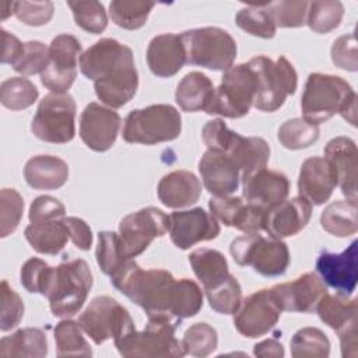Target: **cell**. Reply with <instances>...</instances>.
<instances>
[{"mask_svg":"<svg viewBox=\"0 0 358 358\" xmlns=\"http://www.w3.org/2000/svg\"><path fill=\"white\" fill-rule=\"evenodd\" d=\"M112 285L138 305L148 319H166L180 323L199 313L203 306V292L190 278L176 280L168 270H143L134 260L110 277Z\"/></svg>","mask_w":358,"mask_h":358,"instance_id":"cell-1","label":"cell"},{"mask_svg":"<svg viewBox=\"0 0 358 358\" xmlns=\"http://www.w3.org/2000/svg\"><path fill=\"white\" fill-rule=\"evenodd\" d=\"M81 73L94 81L98 99L112 109L122 108L138 88V74L129 46L103 38L90 46L80 57Z\"/></svg>","mask_w":358,"mask_h":358,"instance_id":"cell-2","label":"cell"},{"mask_svg":"<svg viewBox=\"0 0 358 358\" xmlns=\"http://www.w3.org/2000/svg\"><path fill=\"white\" fill-rule=\"evenodd\" d=\"M303 119L316 124L340 113L352 126L357 124V94L338 76L312 73L308 76L301 98Z\"/></svg>","mask_w":358,"mask_h":358,"instance_id":"cell-3","label":"cell"},{"mask_svg":"<svg viewBox=\"0 0 358 358\" xmlns=\"http://www.w3.org/2000/svg\"><path fill=\"white\" fill-rule=\"evenodd\" d=\"M201 137L208 150L225 152L239 168L241 179L266 168L270 158V147L262 137H243L228 129L222 119L206 123Z\"/></svg>","mask_w":358,"mask_h":358,"instance_id":"cell-4","label":"cell"},{"mask_svg":"<svg viewBox=\"0 0 358 358\" xmlns=\"http://www.w3.org/2000/svg\"><path fill=\"white\" fill-rule=\"evenodd\" d=\"M256 78V96L253 106L263 112L280 109L287 96L292 95L298 85V74L292 63L280 56L275 62L260 55L248 62Z\"/></svg>","mask_w":358,"mask_h":358,"instance_id":"cell-5","label":"cell"},{"mask_svg":"<svg viewBox=\"0 0 358 358\" xmlns=\"http://www.w3.org/2000/svg\"><path fill=\"white\" fill-rule=\"evenodd\" d=\"M92 273L83 259H73L55 267L46 298L57 317H71L80 312L92 288Z\"/></svg>","mask_w":358,"mask_h":358,"instance_id":"cell-6","label":"cell"},{"mask_svg":"<svg viewBox=\"0 0 358 358\" xmlns=\"http://www.w3.org/2000/svg\"><path fill=\"white\" fill-rule=\"evenodd\" d=\"M180 130L179 110L168 103H157L131 110L124 119L122 137L131 144L151 145L178 138Z\"/></svg>","mask_w":358,"mask_h":358,"instance_id":"cell-7","label":"cell"},{"mask_svg":"<svg viewBox=\"0 0 358 358\" xmlns=\"http://www.w3.org/2000/svg\"><path fill=\"white\" fill-rule=\"evenodd\" d=\"M186 63L210 70H228L236 57V42L218 27L194 28L180 34Z\"/></svg>","mask_w":358,"mask_h":358,"instance_id":"cell-8","label":"cell"},{"mask_svg":"<svg viewBox=\"0 0 358 358\" xmlns=\"http://www.w3.org/2000/svg\"><path fill=\"white\" fill-rule=\"evenodd\" d=\"M180 323L166 319H148L145 329L130 331L120 341L115 343L120 355L145 358H180L186 355L182 341L175 336Z\"/></svg>","mask_w":358,"mask_h":358,"instance_id":"cell-9","label":"cell"},{"mask_svg":"<svg viewBox=\"0 0 358 358\" xmlns=\"http://www.w3.org/2000/svg\"><path fill=\"white\" fill-rule=\"evenodd\" d=\"M229 252L239 266H252L256 273L264 277L281 275L289 264L287 243L271 236L264 238L259 232L235 238Z\"/></svg>","mask_w":358,"mask_h":358,"instance_id":"cell-10","label":"cell"},{"mask_svg":"<svg viewBox=\"0 0 358 358\" xmlns=\"http://www.w3.org/2000/svg\"><path fill=\"white\" fill-rule=\"evenodd\" d=\"M256 96V78L248 63L224 71L206 113L238 119L248 115Z\"/></svg>","mask_w":358,"mask_h":358,"instance_id":"cell-11","label":"cell"},{"mask_svg":"<svg viewBox=\"0 0 358 358\" xmlns=\"http://www.w3.org/2000/svg\"><path fill=\"white\" fill-rule=\"evenodd\" d=\"M78 324L98 345L108 338L117 343L136 329L127 309L108 295L94 298L80 315Z\"/></svg>","mask_w":358,"mask_h":358,"instance_id":"cell-12","label":"cell"},{"mask_svg":"<svg viewBox=\"0 0 358 358\" xmlns=\"http://www.w3.org/2000/svg\"><path fill=\"white\" fill-rule=\"evenodd\" d=\"M35 137L46 143L64 144L76 134V102L70 94H48L38 105L31 123Z\"/></svg>","mask_w":358,"mask_h":358,"instance_id":"cell-13","label":"cell"},{"mask_svg":"<svg viewBox=\"0 0 358 358\" xmlns=\"http://www.w3.org/2000/svg\"><path fill=\"white\" fill-rule=\"evenodd\" d=\"M169 229V217L157 207H145L122 218L119 236L129 259L141 255L155 238Z\"/></svg>","mask_w":358,"mask_h":358,"instance_id":"cell-14","label":"cell"},{"mask_svg":"<svg viewBox=\"0 0 358 358\" xmlns=\"http://www.w3.org/2000/svg\"><path fill=\"white\" fill-rule=\"evenodd\" d=\"M81 43L70 34L55 36L49 46L50 62L41 74V83L53 94H67L77 77Z\"/></svg>","mask_w":358,"mask_h":358,"instance_id":"cell-15","label":"cell"},{"mask_svg":"<svg viewBox=\"0 0 358 358\" xmlns=\"http://www.w3.org/2000/svg\"><path fill=\"white\" fill-rule=\"evenodd\" d=\"M281 312L270 289H260L241 302L234 313V326L239 334L256 338L264 336L277 324Z\"/></svg>","mask_w":358,"mask_h":358,"instance_id":"cell-16","label":"cell"},{"mask_svg":"<svg viewBox=\"0 0 358 358\" xmlns=\"http://www.w3.org/2000/svg\"><path fill=\"white\" fill-rule=\"evenodd\" d=\"M168 217L171 241L182 250H186L199 242L215 239L221 231L218 220L201 207L173 211Z\"/></svg>","mask_w":358,"mask_h":358,"instance_id":"cell-17","label":"cell"},{"mask_svg":"<svg viewBox=\"0 0 358 358\" xmlns=\"http://www.w3.org/2000/svg\"><path fill=\"white\" fill-rule=\"evenodd\" d=\"M122 119L112 108L90 102L80 116V137L83 143L96 151H108L116 141Z\"/></svg>","mask_w":358,"mask_h":358,"instance_id":"cell-18","label":"cell"},{"mask_svg":"<svg viewBox=\"0 0 358 358\" xmlns=\"http://www.w3.org/2000/svg\"><path fill=\"white\" fill-rule=\"evenodd\" d=\"M270 292L281 310L309 313L316 309L327 287L316 273L309 271L294 281L274 285Z\"/></svg>","mask_w":358,"mask_h":358,"instance_id":"cell-19","label":"cell"},{"mask_svg":"<svg viewBox=\"0 0 358 358\" xmlns=\"http://www.w3.org/2000/svg\"><path fill=\"white\" fill-rule=\"evenodd\" d=\"M357 256L358 241H352L341 253L322 250L316 260V270L324 284L334 288L338 294L350 296L357 287Z\"/></svg>","mask_w":358,"mask_h":358,"instance_id":"cell-20","label":"cell"},{"mask_svg":"<svg viewBox=\"0 0 358 358\" xmlns=\"http://www.w3.org/2000/svg\"><path fill=\"white\" fill-rule=\"evenodd\" d=\"M210 213L227 227H234L245 234H255L264 229L266 210L248 203L242 197H211Z\"/></svg>","mask_w":358,"mask_h":358,"instance_id":"cell-21","label":"cell"},{"mask_svg":"<svg viewBox=\"0 0 358 358\" xmlns=\"http://www.w3.org/2000/svg\"><path fill=\"white\" fill-rule=\"evenodd\" d=\"M242 196L248 203L259 206L268 211L284 201L289 193L288 178L278 171L267 168L259 169L242 179Z\"/></svg>","mask_w":358,"mask_h":358,"instance_id":"cell-22","label":"cell"},{"mask_svg":"<svg viewBox=\"0 0 358 358\" xmlns=\"http://www.w3.org/2000/svg\"><path fill=\"white\" fill-rule=\"evenodd\" d=\"M199 171L204 187L217 197L229 196L239 187L241 171L225 152L207 150L199 162Z\"/></svg>","mask_w":358,"mask_h":358,"instance_id":"cell-23","label":"cell"},{"mask_svg":"<svg viewBox=\"0 0 358 358\" xmlns=\"http://www.w3.org/2000/svg\"><path fill=\"white\" fill-rule=\"evenodd\" d=\"M312 215V204L302 196L284 200L266 213L264 231L268 236L281 239L302 231Z\"/></svg>","mask_w":358,"mask_h":358,"instance_id":"cell-24","label":"cell"},{"mask_svg":"<svg viewBox=\"0 0 358 358\" xmlns=\"http://www.w3.org/2000/svg\"><path fill=\"white\" fill-rule=\"evenodd\" d=\"M337 186L334 168L324 157L306 158L299 171L298 192L310 204L320 206L326 203Z\"/></svg>","mask_w":358,"mask_h":358,"instance_id":"cell-25","label":"cell"},{"mask_svg":"<svg viewBox=\"0 0 358 358\" xmlns=\"http://www.w3.org/2000/svg\"><path fill=\"white\" fill-rule=\"evenodd\" d=\"M357 145L348 137H334L324 147V158L334 168L337 185L347 200L357 201Z\"/></svg>","mask_w":358,"mask_h":358,"instance_id":"cell-26","label":"cell"},{"mask_svg":"<svg viewBox=\"0 0 358 358\" xmlns=\"http://www.w3.org/2000/svg\"><path fill=\"white\" fill-rule=\"evenodd\" d=\"M186 63V53L176 34H161L154 36L147 49V64L158 77L175 76Z\"/></svg>","mask_w":358,"mask_h":358,"instance_id":"cell-27","label":"cell"},{"mask_svg":"<svg viewBox=\"0 0 358 358\" xmlns=\"http://www.w3.org/2000/svg\"><path fill=\"white\" fill-rule=\"evenodd\" d=\"M158 199L169 208H182L194 204L201 194V183L193 172L173 171L162 176L158 183Z\"/></svg>","mask_w":358,"mask_h":358,"instance_id":"cell-28","label":"cell"},{"mask_svg":"<svg viewBox=\"0 0 358 358\" xmlns=\"http://www.w3.org/2000/svg\"><path fill=\"white\" fill-rule=\"evenodd\" d=\"M24 178L36 190L59 189L69 179V165L55 155H35L27 161Z\"/></svg>","mask_w":358,"mask_h":358,"instance_id":"cell-29","label":"cell"},{"mask_svg":"<svg viewBox=\"0 0 358 358\" xmlns=\"http://www.w3.org/2000/svg\"><path fill=\"white\" fill-rule=\"evenodd\" d=\"M213 81L200 71L186 74L178 84L175 98L185 112H207L214 96Z\"/></svg>","mask_w":358,"mask_h":358,"instance_id":"cell-30","label":"cell"},{"mask_svg":"<svg viewBox=\"0 0 358 358\" xmlns=\"http://www.w3.org/2000/svg\"><path fill=\"white\" fill-rule=\"evenodd\" d=\"M322 322L337 331V334L357 327V301L341 294L326 292L315 309Z\"/></svg>","mask_w":358,"mask_h":358,"instance_id":"cell-31","label":"cell"},{"mask_svg":"<svg viewBox=\"0 0 358 358\" xmlns=\"http://www.w3.org/2000/svg\"><path fill=\"white\" fill-rule=\"evenodd\" d=\"M189 263L204 291L220 285L229 275L225 256L215 249H196L189 255Z\"/></svg>","mask_w":358,"mask_h":358,"instance_id":"cell-32","label":"cell"},{"mask_svg":"<svg viewBox=\"0 0 358 358\" xmlns=\"http://www.w3.org/2000/svg\"><path fill=\"white\" fill-rule=\"evenodd\" d=\"M48 354L46 334L38 327L20 329L0 340L1 357L43 358Z\"/></svg>","mask_w":358,"mask_h":358,"instance_id":"cell-33","label":"cell"},{"mask_svg":"<svg viewBox=\"0 0 358 358\" xmlns=\"http://www.w3.org/2000/svg\"><path fill=\"white\" fill-rule=\"evenodd\" d=\"M24 235L32 249L42 255L60 253L69 241L64 218L46 222H31L25 228Z\"/></svg>","mask_w":358,"mask_h":358,"instance_id":"cell-34","label":"cell"},{"mask_svg":"<svg viewBox=\"0 0 358 358\" xmlns=\"http://www.w3.org/2000/svg\"><path fill=\"white\" fill-rule=\"evenodd\" d=\"M322 228L338 238L354 235L358 229L357 201L336 200L330 203L320 215Z\"/></svg>","mask_w":358,"mask_h":358,"instance_id":"cell-35","label":"cell"},{"mask_svg":"<svg viewBox=\"0 0 358 358\" xmlns=\"http://www.w3.org/2000/svg\"><path fill=\"white\" fill-rule=\"evenodd\" d=\"M78 322L64 317L55 327L57 357H91L92 350L83 336Z\"/></svg>","mask_w":358,"mask_h":358,"instance_id":"cell-36","label":"cell"},{"mask_svg":"<svg viewBox=\"0 0 358 358\" xmlns=\"http://www.w3.org/2000/svg\"><path fill=\"white\" fill-rule=\"evenodd\" d=\"M95 257L102 273L109 277L115 275L129 260L120 236L112 231H102L98 234Z\"/></svg>","mask_w":358,"mask_h":358,"instance_id":"cell-37","label":"cell"},{"mask_svg":"<svg viewBox=\"0 0 358 358\" xmlns=\"http://www.w3.org/2000/svg\"><path fill=\"white\" fill-rule=\"evenodd\" d=\"M319 124L303 117H294L284 122L277 133L278 141L288 150H302L317 141Z\"/></svg>","mask_w":358,"mask_h":358,"instance_id":"cell-38","label":"cell"},{"mask_svg":"<svg viewBox=\"0 0 358 358\" xmlns=\"http://www.w3.org/2000/svg\"><path fill=\"white\" fill-rule=\"evenodd\" d=\"M154 6V1L113 0L109 4V15L120 28L138 29L145 24Z\"/></svg>","mask_w":358,"mask_h":358,"instance_id":"cell-39","label":"cell"},{"mask_svg":"<svg viewBox=\"0 0 358 358\" xmlns=\"http://www.w3.org/2000/svg\"><path fill=\"white\" fill-rule=\"evenodd\" d=\"M38 88L24 77H10L0 85V102L11 110L27 109L38 99Z\"/></svg>","mask_w":358,"mask_h":358,"instance_id":"cell-40","label":"cell"},{"mask_svg":"<svg viewBox=\"0 0 358 358\" xmlns=\"http://www.w3.org/2000/svg\"><path fill=\"white\" fill-rule=\"evenodd\" d=\"M291 355L294 358H327L330 341L327 336L316 327H303L291 338Z\"/></svg>","mask_w":358,"mask_h":358,"instance_id":"cell-41","label":"cell"},{"mask_svg":"<svg viewBox=\"0 0 358 358\" xmlns=\"http://www.w3.org/2000/svg\"><path fill=\"white\" fill-rule=\"evenodd\" d=\"M264 4H249L241 8L235 17V21L236 25L245 32L268 39L275 35L277 25Z\"/></svg>","mask_w":358,"mask_h":358,"instance_id":"cell-42","label":"cell"},{"mask_svg":"<svg viewBox=\"0 0 358 358\" xmlns=\"http://www.w3.org/2000/svg\"><path fill=\"white\" fill-rule=\"evenodd\" d=\"M343 15L344 6L340 1H310L308 7L306 24L317 34H327L340 25Z\"/></svg>","mask_w":358,"mask_h":358,"instance_id":"cell-43","label":"cell"},{"mask_svg":"<svg viewBox=\"0 0 358 358\" xmlns=\"http://www.w3.org/2000/svg\"><path fill=\"white\" fill-rule=\"evenodd\" d=\"M204 292L210 306L222 315H234L242 302L241 284L232 274H229L220 285Z\"/></svg>","mask_w":358,"mask_h":358,"instance_id":"cell-44","label":"cell"},{"mask_svg":"<svg viewBox=\"0 0 358 358\" xmlns=\"http://www.w3.org/2000/svg\"><path fill=\"white\" fill-rule=\"evenodd\" d=\"M76 24L90 34H101L108 25V15L102 3L90 1H69Z\"/></svg>","mask_w":358,"mask_h":358,"instance_id":"cell-45","label":"cell"},{"mask_svg":"<svg viewBox=\"0 0 358 358\" xmlns=\"http://www.w3.org/2000/svg\"><path fill=\"white\" fill-rule=\"evenodd\" d=\"M182 344L186 354L204 358L217 348L218 336L208 323H194L185 331Z\"/></svg>","mask_w":358,"mask_h":358,"instance_id":"cell-46","label":"cell"},{"mask_svg":"<svg viewBox=\"0 0 358 358\" xmlns=\"http://www.w3.org/2000/svg\"><path fill=\"white\" fill-rule=\"evenodd\" d=\"M53 273L55 267H50L46 262L38 257H31L21 267V284L28 292L46 296L52 284Z\"/></svg>","mask_w":358,"mask_h":358,"instance_id":"cell-47","label":"cell"},{"mask_svg":"<svg viewBox=\"0 0 358 358\" xmlns=\"http://www.w3.org/2000/svg\"><path fill=\"white\" fill-rule=\"evenodd\" d=\"M49 48L39 41H29L24 43L22 52L11 66L20 74L32 76L38 73L42 74L49 66Z\"/></svg>","mask_w":358,"mask_h":358,"instance_id":"cell-48","label":"cell"},{"mask_svg":"<svg viewBox=\"0 0 358 358\" xmlns=\"http://www.w3.org/2000/svg\"><path fill=\"white\" fill-rule=\"evenodd\" d=\"M264 6L267 11L271 14L277 27L296 28L306 24L309 1L281 0L275 3H266Z\"/></svg>","mask_w":358,"mask_h":358,"instance_id":"cell-49","label":"cell"},{"mask_svg":"<svg viewBox=\"0 0 358 358\" xmlns=\"http://www.w3.org/2000/svg\"><path fill=\"white\" fill-rule=\"evenodd\" d=\"M24 213L22 196L15 189H3L0 193V236L13 234Z\"/></svg>","mask_w":358,"mask_h":358,"instance_id":"cell-50","label":"cell"},{"mask_svg":"<svg viewBox=\"0 0 358 358\" xmlns=\"http://www.w3.org/2000/svg\"><path fill=\"white\" fill-rule=\"evenodd\" d=\"M1 310H0V330L7 331L15 327L24 316V302L21 296L8 285L6 280L1 281Z\"/></svg>","mask_w":358,"mask_h":358,"instance_id":"cell-51","label":"cell"},{"mask_svg":"<svg viewBox=\"0 0 358 358\" xmlns=\"http://www.w3.org/2000/svg\"><path fill=\"white\" fill-rule=\"evenodd\" d=\"M55 6L52 1H15V17L31 27L48 24L53 17Z\"/></svg>","mask_w":358,"mask_h":358,"instance_id":"cell-52","label":"cell"},{"mask_svg":"<svg viewBox=\"0 0 358 358\" xmlns=\"http://www.w3.org/2000/svg\"><path fill=\"white\" fill-rule=\"evenodd\" d=\"M333 63L347 71H357L358 56H357V41L354 34H347L337 38L331 46Z\"/></svg>","mask_w":358,"mask_h":358,"instance_id":"cell-53","label":"cell"},{"mask_svg":"<svg viewBox=\"0 0 358 358\" xmlns=\"http://www.w3.org/2000/svg\"><path fill=\"white\" fill-rule=\"evenodd\" d=\"M66 214L64 204L52 196H39L36 197L29 207V221L35 222H46L63 220Z\"/></svg>","mask_w":358,"mask_h":358,"instance_id":"cell-54","label":"cell"},{"mask_svg":"<svg viewBox=\"0 0 358 358\" xmlns=\"http://www.w3.org/2000/svg\"><path fill=\"white\" fill-rule=\"evenodd\" d=\"M64 224L69 238L78 249L88 250L92 246V232L84 220L77 217H64Z\"/></svg>","mask_w":358,"mask_h":358,"instance_id":"cell-55","label":"cell"},{"mask_svg":"<svg viewBox=\"0 0 358 358\" xmlns=\"http://www.w3.org/2000/svg\"><path fill=\"white\" fill-rule=\"evenodd\" d=\"M1 43H3L1 57H0L1 63L13 64L15 59L20 56V53L22 52L24 43H21L15 35L7 32L6 29H1Z\"/></svg>","mask_w":358,"mask_h":358,"instance_id":"cell-56","label":"cell"},{"mask_svg":"<svg viewBox=\"0 0 358 358\" xmlns=\"http://www.w3.org/2000/svg\"><path fill=\"white\" fill-rule=\"evenodd\" d=\"M253 354L256 357H274L281 358L284 357V347L281 343H278L274 338H268L264 341H260L255 345Z\"/></svg>","mask_w":358,"mask_h":358,"instance_id":"cell-57","label":"cell"}]
</instances>
